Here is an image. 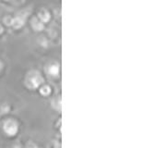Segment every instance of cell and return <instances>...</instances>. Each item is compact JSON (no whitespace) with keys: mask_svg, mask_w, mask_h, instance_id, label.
Masks as SVG:
<instances>
[{"mask_svg":"<svg viewBox=\"0 0 154 148\" xmlns=\"http://www.w3.org/2000/svg\"><path fill=\"white\" fill-rule=\"evenodd\" d=\"M32 28L36 31H42L44 29V24L42 21H40V20L38 19H34L32 22Z\"/></svg>","mask_w":154,"mask_h":148,"instance_id":"8992f818","label":"cell"},{"mask_svg":"<svg viewBox=\"0 0 154 148\" xmlns=\"http://www.w3.org/2000/svg\"><path fill=\"white\" fill-rule=\"evenodd\" d=\"M40 91H41V93L43 96H48V95H50V93H51V88L48 85H45V86L42 87Z\"/></svg>","mask_w":154,"mask_h":148,"instance_id":"52a82bcc","label":"cell"},{"mask_svg":"<svg viewBox=\"0 0 154 148\" xmlns=\"http://www.w3.org/2000/svg\"><path fill=\"white\" fill-rule=\"evenodd\" d=\"M2 68H3V64H2L1 62H0V71L2 70Z\"/></svg>","mask_w":154,"mask_h":148,"instance_id":"ba28073f","label":"cell"},{"mask_svg":"<svg viewBox=\"0 0 154 148\" xmlns=\"http://www.w3.org/2000/svg\"><path fill=\"white\" fill-rule=\"evenodd\" d=\"M24 24V18L20 17V16H17L16 18L12 19L11 20V25L14 27L15 29H20L23 26Z\"/></svg>","mask_w":154,"mask_h":148,"instance_id":"3957f363","label":"cell"},{"mask_svg":"<svg viewBox=\"0 0 154 148\" xmlns=\"http://www.w3.org/2000/svg\"><path fill=\"white\" fill-rule=\"evenodd\" d=\"M48 72L52 76H57L59 73V65L57 64H53L48 68Z\"/></svg>","mask_w":154,"mask_h":148,"instance_id":"5b68a950","label":"cell"},{"mask_svg":"<svg viewBox=\"0 0 154 148\" xmlns=\"http://www.w3.org/2000/svg\"><path fill=\"white\" fill-rule=\"evenodd\" d=\"M4 130L8 135H15L18 131V125L15 121L8 120L4 125Z\"/></svg>","mask_w":154,"mask_h":148,"instance_id":"7a4b0ae2","label":"cell"},{"mask_svg":"<svg viewBox=\"0 0 154 148\" xmlns=\"http://www.w3.org/2000/svg\"><path fill=\"white\" fill-rule=\"evenodd\" d=\"M26 83L30 88H37L43 83V78L37 72H32L27 76Z\"/></svg>","mask_w":154,"mask_h":148,"instance_id":"6da1fadb","label":"cell"},{"mask_svg":"<svg viewBox=\"0 0 154 148\" xmlns=\"http://www.w3.org/2000/svg\"><path fill=\"white\" fill-rule=\"evenodd\" d=\"M39 20L42 21V22H47L49 21L50 20V14H49V12L46 10V9H42L40 12H39Z\"/></svg>","mask_w":154,"mask_h":148,"instance_id":"277c9868","label":"cell"}]
</instances>
